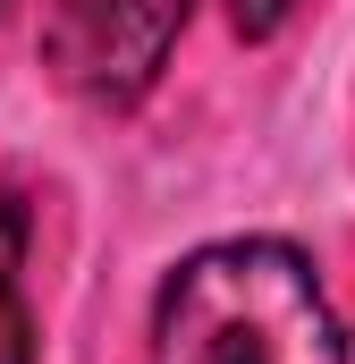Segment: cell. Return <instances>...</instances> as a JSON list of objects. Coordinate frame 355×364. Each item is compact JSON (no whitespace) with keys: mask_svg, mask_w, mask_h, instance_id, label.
I'll return each mask as SVG.
<instances>
[{"mask_svg":"<svg viewBox=\"0 0 355 364\" xmlns=\"http://www.w3.org/2000/svg\"><path fill=\"white\" fill-rule=\"evenodd\" d=\"M153 364H347V331L288 237H220L161 279Z\"/></svg>","mask_w":355,"mask_h":364,"instance_id":"1","label":"cell"},{"mask_svg":"<svg viewBox=\"0 0 355 364\" xmlns=\"http://www.w3.org/2000/svg\"><path fill=\"white\" fill-rule=\"evenodd\" d=\"M195 0H60L43 26V60L68 93H85L102 110H136L170 43L186 34Z\"/></svg>","mask_w":355,"mask_h":364,"instance_id":"2","label":"cell"},{"mask_svg":"<svg viewBox=\"0 0 355 364\" xmlns=\"http://www.w3.org/2000/svg\"><path fill=\"white\" fill-rule=\"evenodd\" d=\"M26 195L0 186V364H34V314H26Z\"/></svg>","mask_w":355,"mask_h":364,"instance_id":"3","label":"cell"},{"mask_svg":"<svg viewBox=\"0 0 355 364\" xmlns=\"http://www.w3.org/2000/svg\"><path fill=\"white\" fill-rule=\"evenodd\" d=\"M288 17H296V0H229V26H237L246 43H271Z\"/></svg>","mask_w":355,"mask_h":364,"instance_id":"4","label":"cell"},{"mask_svg":"<svg viewBox=\"0 0 355 364\" xmlns=\"http://www.w3.org/2000/svg\"><path fill=\"white\" fill-rule=\"evenodd\" d=\"M0 17H9V0H0Z\"/></svg>","mask_w":355,"mask_h":364,"instance_id":"5","label":"cell"}]
</instances>
